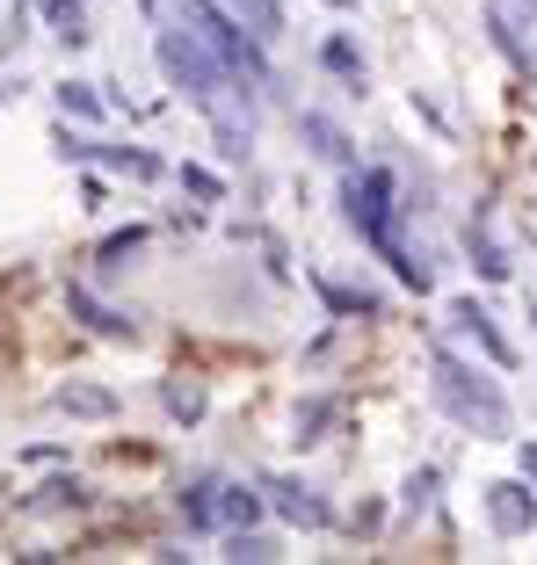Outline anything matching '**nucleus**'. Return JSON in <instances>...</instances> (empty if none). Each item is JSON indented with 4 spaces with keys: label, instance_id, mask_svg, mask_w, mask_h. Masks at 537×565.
I'll use <instances>...</instances> for the list:
<instances>
[{
    "label": "nucleus",
    "instance_id": "25",
    "mask_svg": "<svg viewBox=\"0 0 537 565\" xmlns=\"http://www.w3.org/2000/svg\"><path fill=\"white\" fill-rule=\"evenodd\" d=\"M225 8H233V15L248 22L262 44H276V36H284V0H225Z\"/></svg>",
    "mask_w": 537,
    "mask_h": 565
},
{
    "label": "nucleus",
    "instance_id": "1",
    "mask_svg": "<svg viewBox=\"0 0 537 565\" xmlns=\"http://www.w3.org/2000/svg\"><path fill=\"white\" fill-rule=\"evenodd\" d=\"M341 225H349L356 239H364L378 262L392 268V276L414 290V298H429L436 290V254L429 247H407V233H400V217H407V203H400V174L392 167H349L341 174Z\"/></svg>",
    "mask_w": 537,
    "mask_h": 565
},
{
    "label": "nucleus",
    "instance_id": "31",
    "mask_svg": "<svg viewBox=\"0 0 537 565\" xmlns=\"http://www.w3.org/2000/svg\"><path fill=\"white\" fill-rule=\"evenodd\" d=\"M22 95V81H0V102H15Z\"/></svg>",
    "mask_w": 537,
    "mask_h": 565
},
{
    "label": "nucleus",
    "instance_id": "24",
    "mask_svg": "<svg viewBox=\"0 0 537 565\" xmlns=\"http://www.w3.org/2000/svg\"><path fill=\"white\" fill-rule=\"evenodd\" d=\"M225 558H233V565H268V558H284V544L248 522V530H225Z\"/></svg>",
    "mask_w": 537,
    "mask_h": 565
},
{
    "label": "nucleus",
    "instance_id": "7",
    "mask_svg": "<svg viewBox=\"0 0 537 565\" xmlns=\"http://www.w3.org/2000/svg\"><path fill=\"white\" fill-rule=\"evenodd\" d=\"M537 486L530 479H494V486H480V508H487V530L494 536H508V544H516V536H530L537 530Z\"/></svg>",
    "mask_w": 537,
    "mask_h": 565
},
{
    "label": "nucleus",
    "instance_id": "20",
    "mask_svg": "<svg viewBox=\"0 0 537 565\" xmlns=\"http://www.w3.org/2000/svg\"><path fill=\"white\" fill-rule=\"evenodd\" d=\"M87 500H95V486L66 471V479H44V486H36V493L22 500V515H59V508H87Z\"/></svg>",
    "mask_w": 537,
    "mask_h": 565
},
{
    "label": "nucleus",
    "instance_id": "16",
    "mask_svg": "<svg viewBox=\"0 0 537 565\" xmlns=\"http://www.w3.org/2000/svg\"><path fill=\"white\" fill-rule=\"evenodd\" d=\"M262 515H268V493H262V479H254V486L225 479V486H219V530H248V522H262Z\"/></svg>",
    "mask_w": 537,
    "mask_h": 565
},
{
    "label": "nucleus",
    "instance_id": "29",
    "mask_svg": "<svg viewBox=\"0 0 537 565\" xmlns=\"http://www.w3.org/2000/svg\"><path fill=\"white\" fill-rule=\"evenodd\" d=\"M516 465H523V479L537 486V443H516Z\"/></svg>",
    "mask_w": 537,
    "mask_h": 565
},
{
    "label": "nucleus",
    "instance_id": "18",
    "mask_svg": "<svg viewBox=\"0 0 537 565\" xmlns=\"http://www.w3.org/2000/svg\"><path fill=\"white\" fill-rule=\"evenodd\" d=\"M51 414H73V420H109V414H117V392H102V384H59V392H51Z\"/></svg>",
    "mask_w": 537,
    "mask_h": 565
},
{
    "label": "nucleus",
    "instance_id": "6",
    "mask_svg": "<svg viewBox=\"0 0 537 565\" xmlns=\"http://www.w3.org/2000/svg\"><path fill=\"white\" fill-rule=\"evenodd\" d=\"M262 493H268V515L291 522V530H335V508H327V493H319V486L291 479V471H268Z\"/></svg>",
    "mask_w": 537,
    "mask_h": 565
},
{
    "label": "nucleus",
    "instance_id": "8",
    "mask_svg": "<svg viewBox=\"0 0 537 565\" xmlns=\"http://www.w3.org/2000/svg\"><path fill=\"white\" fill-rule=\"evenodd\" d=\"M443 319H451V327L465 333V341H472L480 355H487L494 370H516V349H508V333L494 327V312H487L480 298H451V312H443Z\"/></svg>",
    "mask_w": 537,
    "mask_h": 565
},
{
    "label": "nucleus",
    "instance_id": "21",
    "mask_svg": "<svg viewBox=\"0 0 537 565\" xmlns=\"http://www.w3.org/2000/svg\"><path fill=\"white\" fill-rule=\"evenodd\" d=\"M51 102H59V117H73V124H102V109H109V102L95 95V81H59Z\"/></svg>",
    "mask_w": 537,
    "mask_h": 565
},
{
    "label": "nucleus",
    "instance_id": "5",
    "mask_svg": "<svg viewBox=\"0 0 537 565\" xmlns=\"http://www.w3.org/2000/svg\"><path fill=\"white\" fill-rule=\"evenodd\" d=\"M51 146H59V160H95V167H117V174H131V182H168V160L146 146H109V138L81 131L73 117L51 124Z\"/></svg>",
    "mask_w": 537,
    "mask_h": 565
},
{
    "label": "nucleus",
    "instance_id": "30",
    "mask_svg": "<svg viewBox=\"0 0 537 565\" xmlns=\"http://www.w3.org/2000/svg\"><path fill=\"white\" fill-rule=\"evenodd\" d=\"M327 8H335V15H356V8H364V0H327Z\"/></svg>",
    "mask_w": 537,
    "mask_h": 565
},
{
    "label": "nucleus",
    "instance_id": "13",
    "mask_svg": "<svg viewBox=\"0 0 537 565\" xmlns=\"http://www.w3.org/2000/svg\"><path fill=\"white\" fill-rule=\"evenodd\" d=\"M298 138H305V152H313V160L341 167V174L356 167V146H349V131H341L335 117H319V109H298Z\"/></svg>",
    "mask_w": 537,
    "mask_h": 565
},
{
    "label": "nucleus",
    "instance_id": "2",
    "mask_svg": "<svg viewBox=\"0 0 537 565\" xmlns=\"http://www.w3.org/2000/svg\"><path fill=\"white\" fill-rule=\"evenodd\" d=\"M152 58H160V73H168L175 87H182L189 102H197L211 124H225L233 117V102H240V117H254V102L240 95V81L225 73V58L211 44H203V30L189 15H175L168 30H152Z\"/></svg>",
    "mask_w": 537,
    "mask_h": 565
},
{
    "label": "nucleus",
    "instance_id": "10",
    "mask_svg": "<svg viewBox=\"0 0 537 565\" xmlns=\"http://www.w3.org/2000/svg\"><path fill=\"white\" fill-rule=\"evenodd\" d=\"M305 282L319 290V305H327L335 319H386V298H378V290H364V282H341V276H327V268H313Z\"/></svg>",
    "mask_w": 537,
    "mask_h": 565
},
{
    "label": "nucleus",
    "instance_id": "22",
    "mask_svg": "<svg viewBox=\"0 0 537 565\" xmlns=\"http://www.w3.org/2000/svg\"><path fill=\"white\" fill-rule=\"evenodd\" d=\"M160 406H168V414L182 420V428H197L211 399H203V384H197V377H160Z\"/></svg>",
    "mask_w": 537,
    "mask_h": 565
},
{
    "label": "nucleus",
    "instance_id": "17",
    "mask_svg": "<svg viewBox=\"0 0 537 565\" xmlns=\"http://www.w3.org/2000/svg\"><path fill=\"white\" fill-rule=\"evenodd\" d=\"M335 414H341V399H335V392H313V399H298V414H291V443H298V449L327 443Z\"/></svg>",
    "mask_w": 537,
    "mask_h": 565
},
{
    "label": "nucleus",
    "instance_id": "19",
    "mask_svg": "<svg viewBox=\"0 0 537 565\" xmlns=\"http://www.w3.org/2000/svg\"><path fill=\"white\" fill-rule=\"evenodd\" d=\"M146 247H152V233H146V225H124V233H109V239L95 247V276H102V282H109V276H124V268H131Z\"/></svg>",
    "mask_w": 537,
    "mask_h": 565
},
{
    "label": "nucleus",
    "instance_id": "15",
    "mask_svg": "<svg viewBox=\"0 0 537 565\" xmlns=\"http://www.w3.org/2000/svg\"><path fill=\"white\" fill-rule=\"evenodd\" d=\"M319 73H335L341 87H349V95H364L370 87V66H364V51H356V36H319Z\"/></svg>",
    "mask_w": 537,
    "mask_h": 565
},
{
    "label": "nucleus",
    "instance_id": "32",
    "mask_svg": "<svg viewBox=\"0 0 537 565\" xmlns=\"http://www.w3.org/2000/svg\"><path fill=\"white\" fill-rule=\"evenodd\" d=\"M530 319H537V298H530Z\"/></svg>",
    "mask_w": 537,
    "mask_h": 565
},
{
    "label": "nucleus",
    "instance_id": "4",
    "mask_svg": "<svg viewBox=\"0 0 537 565\" xmlns=\"http://www.w3.org/2000/svg\"><path fill=\"white\" fill-rule=\"evenodd\" d=\"M175 15H189L203 30V44L225 58V73L240 81L248 102H284V81H276V66H268V44L225 8V0H175Z\"/></svg>",
    "mask_w": 537,
    "mask_h": 565
},
{
    "label": "nucleus",
    "instance_id": "26",
    "mask_svg": "<svg viewBox=\"0 0 537 565\" xmlns=\"http://www.w3.org/2000/svg\"><path fill=\"white\" fill-rule=\"evenodd\" d=\"M175 182H182L197 203H225V182L211 174V167H197V160H182V167H175Z\"/></svg>",
    "mask_w": 537,
    "mask_h": 565
},
{
    "label": "nucleus",
    "instance_id": "12",
    "mask_svg": "<svg viewBox=\"0 0 537 565\" xmlns=\"http://www.w3.org/2000/svg\"><path fill=\"white\" fill-rule=\"evenodd\" d=\"M465 254H472V268H480L487 282H508V268H516V262H508V247L494 239V211H487V203L465 217Z\"/></svg>",
    "mask_w": 537,
    "mask_h": 565
},
{
    "label": "nucleus",
    "instance_id": "3",
    "mask_svg": "<svg viewBox=\"0 0 537 565\" xmlns=\"http://www.w3.org/2000/svg\"><path fill=\"white\" fill-rule=\"evenodd\" d=\"M429 392H436V406L457 428L487 435V443H516V406H508V392L480 363H465L457 349H429Z\"/></svg>",
    "mask_w": 537,
    "mask_h": 565
},
{
    "label": "nucleus",
    "instance_id": "28",
    "mask_svg": "<svg viewBox=\"0 0 537 565\" xmlns=\"http://www.w3.org/2000/svg\"><path fill=\"white\" fill-rule=\"evenodd\" d=\"M22 36H30V8H8V36H0V58H8V51H22Z\"/></svg>",
    "mask_w": 537,
    "mask_h": 565
},
{
    "label": "nucleus",
    "instance_id": "27",
    "mask_svg": "<svg viewBox=\"0 0 537 565\" xmlns=\"http://www.w3.org/2000/svg\"><path fill=\"white\" fill-rule=\"evenodd\" d=\"M436 486H443V471L421 465L414 479H407V515H429V508H436Z\"/></svg>",
    "mask_w": 537,
    "mask_h": 565
},
{
    "label": "nucleus",
    "instance_id": "11",
    "mask_svg": "<svg viewBox=\"0 0 537 565\" xmlns=\"http://www.w3.org/2000/svg\"><path fill=\"white\" fill-rule=\"evenodd\" d=\"M219 471H189L182 486H175V515H182V530H219Z\"/></svg>",
    "mask_w": 537,
    "mask_h": 565
},
{
    "label": "nucleus",
    "instance_id": "14",
    "mask_svg": "<svg viewBox=\"0 0 537 565\" xmlns=\"http://www.w3.org/2000/svg\"><path fill=\"white\" fill-rule=\"evenodd\" d=\"M487 30H494V44H502V58H508V66H516L523 81L537 87V44H530V36H523V22L508 15L502 0H494V8H487Z\"/></svg>",
    "mask_w": 537,
    "mask_h": 565
},
{
    "label": "nucleus",
    "instance_id": "23",
    "mask_svg": "<svg viewBox=\"0 0 537 565\" xmlns=\"http://www.w3.org/2000/svg\"><path fill=\"white\" fill-rule=\"evenodd\" d=\"M36 8H44L51 36H59V44H66V51H81L87 36H95V30H87V15H81V0H36Z\"/></svg>",
    "mask_w": 537,
    "mask_h": 565
},
{
    "label": "nucleus",
    "instance_id": "9",
    "mask_svg": "<svg viewBox=\"0 0 537 565\" xmlns=\"http://www.w3.org/2000/svg\"><path fill=\"white\" fill-rule=\"evenodd\" d=\"M66 319H81L95 341H138V319H131V312H117L109 298H95L87 282H66Z\"/></svg>",
    "mask_w": 537,
    "mask_h": 565
}]
</instances>
